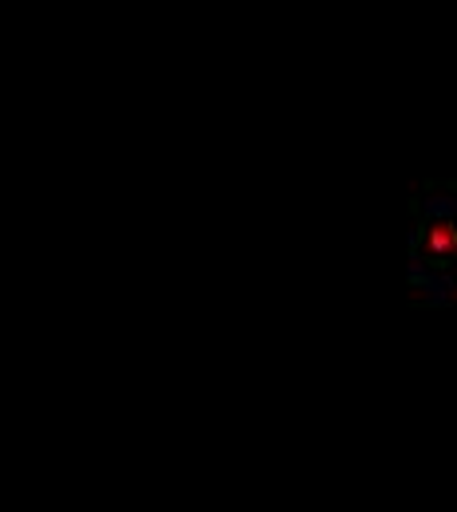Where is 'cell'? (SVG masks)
Masks as SVG:
<instances>
[{
    "label": "cell",
    "mask_w": 457,
    "mask_h": 512,
    "mask_svg": "<svg viewBox=\"0 0 457 512\" xmlns=\"http://www.w3.org/2000/svg\"><path fill=\"white\" fill-rule=\"evenodd\" d=\"M430 249H434V253H450V249H454V229H450V225H434Z\"/></svg>",
    "instance_id": "cell-1"
}]
</instances>
